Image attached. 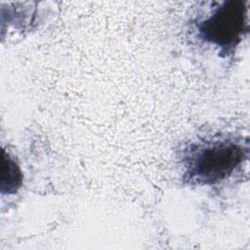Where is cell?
I'll return each mask as SVG.
<instances>
[{"label":"cell","mask_w":250,"mask_h":250,"mask_svg":"<svg viewBox=\"0 0 250 250\" xmlns=\"http://www.w3.org/2000/svg\"><path fill=\"white\" fill-rule=\"evenodd\" d=\"M247 141L214 136L190 142L181 152L183 180L195 186H214L231 177L247 160Z\"/></svg>","instance_id":"cell-1"},{"label":"cell","mask_w":250,"mask_h":250,"mask_svg":"<svg viewBox=\"0 0 250 250\" xmlns=\"http://www.w3.org/2000/svg\"><path fill=\"white\" fill-rule=\"evenodd\" d=\"M21 184V173L15 160L9 155H3V169L1 179V189L8 193H14Z\"/></svg>","instance_id":"cell-3"},{"label":"cell","mask_w":250,"mask_h":250,"mask_svg":"<svg viewBox=\"0 0 250 250\" xmlns=\"http://www.w3.org/2000/svg\"><path fill=\"white\" fill-rule=\"evenodd\" d=\"M208 4V10L193 21L195 37L218 48L220 55L229 56L248 31L247 2L224 0Z\"/></svg>","instance_id":"cell-2"}]
</instances>
